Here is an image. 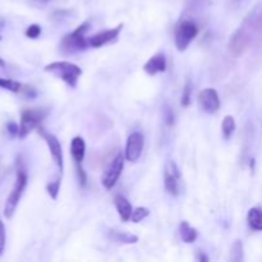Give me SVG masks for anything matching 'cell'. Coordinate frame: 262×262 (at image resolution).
Segmentation results:
<instances>
[{"mask_svg": "<svg viewBox=\"0 0 262 262\" xmlns=\"http://www.w3.org/2000/svg\"><path fill=\"white\" fill-rule=\"evenodd\" d=\"M43 69L45 72L53 73L54 76L60 78L72 89L77 86V82L82 76V69L71 61H54V63L48 64Z\"/></svg>", "mask_w": 262, "mask_h": 262, "instance_id": "1", "label": "cell"}, {"mask_svg": "<svg viewBox=\"0 0 262 262\" xmlns=\"http://www.w3.org/2000/svg\"><path fill=\"white\" fill-rule=\"evenodd\" d=\"M87 30H89V23H83V25L78 26L73 32L64 36L60 42L61 50L68 54L86 50L89 46V38L84 37V33Z\"/></svg>", "mask_w": 262, "mask_h": 262, "instance_id": "2", "label": "cell"}, {"mask_svg": "<svg viewBox=\"0 0 262 262\" xmlns=\"http://www.w3.org/2000/svg\"><path fill=\"white\" fill-rule=\"evenodd\" d=\"M49 112L43 107H31V109H25L20 115V124H19V135L18 137L23 140L27 137L35 128L40 125V123L48 117Z\"/></svg>", "mask_w": 262, "mask_h": 262, "instance_id": "3", "label": "cell"}, {"mask_svg": "<svg viewBox=\"0 0 262 262\" xmlns=\"http://www.w3.org/2000/svg\"><path fill=\"white\" fill-rule=\"evenodd\" d=\"M26 187H27V174H26L25 169L20 168L17 171V178H15L13 191L10 192L9 197H8L7 202H5L4 215L8 219H10L13 216V214H14L15 209H17L20 199H22V194L25 192Z\"/></svg>", "mask_w": 262, "mask_h": 262, "instance_id": "4", "label": "cell"}, {"mask_svg": "<svg viewBox=\"0 0 262 262\" xmlns=\"http://www.w3.org/2000/svg\"><path fill=\"white\" fill-rule=\"evenodd\" d=\"M199 35V27L192 20H182L176 28V46L179 51H184L189 43Z\"/></svg>", "mask_w": 262, "mask_h": 262, "instance_id": "5", "label": "cell"}, {"mask_svg": "<svg viewBox=\"0 0 262 262\" xmlns=\"http://www.w3.org/2000/svg\"><path fill=\"white\" fill-rule=\"evenodd\" d=\"M123 168H124V158H123L122 154H117L115 158L110 161V164L104 170V174L101 177L102 186L106 189H112L117 184V182L119 181Z\"/></svg>", "mask_w": 262, "mask_h": 262, "instance_id": "6", "label": "cell"}, {"mask_svg": "<svg viewBox=\"0 0 262 262\" xmlns=\"http://www.w3.org/2000/svg\"><path fill=\"white\" fill-rule=\"evenodd\" d=\"M181 171H179L178 165L174 163L173 160L166 161L165 170H164V184H165V189L168 191L169 194L173 197L179 194V184H181Z\"/></svg>", "mask_w": 262, "mask_h": 262, "instance_id": "7", "label": "cell"}, {"mask_svg": "<svg viewBox=\"0 0 262 262\" xmlns=\"http://www.w3.org/2000/svg\"><path fill=\"white\" fill-rule=\"evenodd\" d=\"M143 145H145V140H143L142 133L133 132L132 135H129L127 146H125V159L130 163H136L142 155Z\"/></svg>", "mask_w": 262, "mask_h": 262, "instance_id": "8", "label": "cell"}, {"mask_svg": "<svg viewBox=\"0 0 262 262\" xmlns=\"http://www.w3.org/2000/svg\"><path fill=\"white\" fill-rule=\"evenodd\" d=\"M248 46H250V35L243 28L235 30L232 37H230L229 43H228L230 54L234 56L243 55L245 51L248 49Z\"/></svg>", "mask_w": 262, "mask_h": 262, "instance_id": "9", "label": "cell"}, {"mask_svg": "<svg viewBox=\"0 0 262 262\" xmlns=\"http://www.w3.org/2000/svg\"><path fill=\"white\" fill-rule=\"evenodd\" d=\"M199 104L207 114H214L220 109V99L214 89H205L199 95Z\"/></svg>", "mask_w": 262, "mask_h": 262, "instance_id": "10", "label": "cell"}, {"mask_svg": "<svg viewBox=\"0 0 262 262\" xmlns=\"http://www.w3.org/2000/svg\"><path fill=\"white\" fill-rule=\"evenodd\" d=\"M123 30V25L117 26L115 28H112V30L102 31V32L96 33V35L91 36L89 38V45L92 46V48H102L104 45H107V43L113 42L118 38L119 36V32Z\"/></svg>", "mask_w": 262, "mask_h": 262, "instance_id": "11", "label": "cell"}, {"mask_svg": "<svg viewBox=\"0 0 262 262\" xmlns=\"http://www.w3.org/2000/svg\"><path fill=\"white\" fill-rule=\"evenodd\" d=\"M41 136H42V138L45 140V142L48 143L49 150H50V154H51V158H53L54 163L58 165L59 170H60L61 173L64 168V160H63V150H61L60 142H59V140L54 135H49V133L42 132V130H41Z\"/></svg>", "mask_w": 262, "mask_h": 262, "instance_id": "12", "label": "cell"}, {"mask_svg": "<svg viewBox=\"0 0 262 262\" xmlns=\"http://www.w3.org/2000/svg\"><path fill=\"white\" fill-rule=\"evenodd\" d=\"M143 71L148 76H155L158 73H164L166 71V59L163 53H158L151 56L143 66Z\"/></svg>", "mask_w": 262, "mask_h": 262, "instance_id": "13", "label": "cell"}, {"mask_svg": "<svg viewBox=\"0 0 262 262\" xmlns=\"http://www.w3.org/2000/svg\"><path fill=\"white\" fill-rule=\"evenodd\" d=\"M114 204H115V207H117V211L118 214H119L120 219H122L123 222H128V220L130 219V216H132V212H133L130 202L128 201L125 197L118 194V196H115L114 199Z\"/></svg>", "mask_w": 262, "mask_h": 262, "instance_id": "14", "label": "cell"}, {"mask_svg": "<svg viewBox=\"0 0 262 262\" xmlns=\"http://www.w3.org/2000/svg\"><path fill=\"white\" fill-rule=\"evenodd\" d=\"M71 154L76 164H81L83 161L84 154H86V143H84V140L81 136H77L72 140Z\"/></svg>", "mask_w": 262, "mask_h": 262, "instance_id": "15", "label": "cell"}, {"mask_svg": "<svg viewBox=\"0 0 262 262\" xmlns=\"http://www.w3.org/2000/svg\"><path fill=\"white\" fill-rule=\"evenodd\" d=\"M179 233H181V238L183 242L186 243H193L196 242L197 237H199V232L196 228L191 227L188 222H182L179 225Z\"/></svg>", "mask_w": 262, "mask_h": 262, "instance_id": "16", "label": "cell"}, {"mask_svg": "<svg viewBox=\"0 0 262 262\" xmlns=\"http://www.w3.org/2000/svg\"><path fill=\"white\" fill-rule=\"evenodd\" d=\"M247 220L250 227L256 232H262V210L258 207H252L248 211Z\"/></svg>", "mask_w": 262, "mask_h": 262, "instance_id": "17", "label": "cell"}, {"mask_svg": "<svg viewBox=\"0 0 262 262\" xmlns=\"http://www.w3.org/2000/svg\"><path fill=\"white\" fill-rule=\"evenodd\" d=\"M109 237L114 242L124 243V245H133V243H136L138 241V237H136V235L129 234V233L118 232V230H110Z\"/></svg>", "mask_w": 262, "mask_h": 262, "instance_id": "18", "label": "cell"}, {"mask_svg": "<svg viewBox=\"0 0 262 262\" xmlns=\"http://www.w3.org/2000/svg\"><path fill=\"white\" fill-rule=\"evenodd\" d=\"M222 130L225 140H229L233 136V133L235 132V120L232 115H227L224 118V120L222 123Z\"/></svg>", "mask_w": 262, "mask_h": 262, "instance_id": "19", "label": "cell"}, {"mask_svg": "<svg viewBox=\"0 0 262 262\" xmlns=\"http://www.w3.org/2000/svg\"><path fill=\"white\" fill-rule=\"evenodd\" d=\"M0 87L10 92H19L20 89H22V84L18 81H14V79L0 78Z\"/></svg>", "mask_w": 262, "mask_h": 262, "instance_id": "20", "label": "cell"}, {"mask_svg": "<svg viewBox=\"0 0 262 262\" xmlns=\"http://www.w3.org/2000/svg\"><path fill=\"white\" fill-rule=\"evenodd\" d=\"M230 260L235 262L243 261V245L241 241H237V242L233 245L232 253H230Z\"/></svg>", "mask_w": 262, "mask_h": 262, "instance_id": "21", "label": "cell"}, {"mask_svg": "<svg viewBox=\"0 0 262 262\" xmlns=\"http://www.w3.org/2000/svg\"><path fill=\"white\" fill-rule=\"evenodd\" d=\"M148 215H150L148 209H146V207H137V209L133 210L130 219H132L133 223H140L145 220Z\"/></svg>", "mask_w": 262, "mask_h": 262, "instance_id": "22", "label": "cell"}, {"mask_svg": "<svg viewBox=\"0 0 262 262\" xmlns=\"http://www.w3.org/2000/svg\"><path fill=\"white\" fill-rule=\"evenodd\" d=\"M191 95H192V83L189 79H187L186 84L183 87V94H182V105L188 106L191 104Z\"/></svg>", "mask_w": 262, "mask_h": 262, "instance_id": "23", "label": "cell"}, {"mask_svg": "<svg viewBox=\"0 0 262 262\" xmlns=\"http://www.w3.org/2000/svg\"><path fill=\"white\" fill-rule=\"evenodd\" d=\"M48 193L50 194V197L53 200H56L58 199V194H59V191H60V179L56 178L55 181L50 182V183L48 184Z\"/></svg>", "mask_w": 262, "mask_h": 262, "instance_id": "24", "label": "cell"}, {"mask_svg": "<svg viewBox=\"0 0 262 262\" xmlns=\"http://www.w3.org/2000/svg\"><path fill=\"white\" fill-rule=\"evenodd\" d=\"M251 19H252V26L256 30V32L262 37V9L260 12L256 13L255 17H251Z\"/></svg>", "mask_w": 262, "mask_h": 262, "instance_id": "25", "label": "cell"}, {"mask_svg": "<svg viewBox=\"0 0 262 262\" xmlns=\"http://www.w3.org/2000/svg\"><path fill=\"white\" fill-rule=\"evenodd\" d=\"M41 33V27L38 25H31L30 27L26 30V36L28 38H37Z\"/></svg>", "mask_w": 262, "mask_h": 262, "instance_id": "26", "label": "cell"}, {"mask_svg": "<svg viewBox=\"0 0 262 262\" xmlns=\"http://www.w3.org/2000/svg\"><path fill=\"white\" fill-rule=\"evenodd\" d=\"M5 238H7V235H5V227L4 224H3L2 220H0V256H2L3 252H4Z\"/></svg>", "mask_w": 262, "mask_h": 262, "instance_id": "27", "label": "cell"}, {"mask_svg": "<svg viewBox=\"0 0 262 262\" xmlns=\"http://www.w3.org/2000/svg\"><path fill=\"white\" fill-rule=\"evenodd\" d=\"M76 169H77V176H78V181L79 183H81V186H86L87 177H86V173H84L83 168L81 166V164H77Z\"/></svg>", "mask_w": 262, "mask_h": 262, "instance_id": "28", "label": "cell"}, {"mask_svg": "<svg viewBox=\"0 0 262 262\" xmlns=\"http://www.w3.org/2000/svg\"><path fill=\"white\" fill-rule=\"evenodd\" d=\"M165 122L168 125L174 124V114H173V112L169 109V107L165 110Z\"/></svg>", "mask_w": 262, "mask_h": 262, "instance_id": "29", "label": "cell"}, {"mask_svg": "<svg viewBox=\"0 0 262 262\" xmlns=\"http://www.w3.org/2000/svg\"><path fill=\"white\" fill-rule=\"evenodd\" d=\"M8 132L12 136H18L19 135V127L15 123H9L8 124Z\"/></svg>", "mask_w": 262, "mask_h": 262, "instance_id": "30", "label": "cell"}, {"mask_svg": "<svg viewBox=\"0 0 262 262\" xmlns=\"http://www.w3.org/2000/svg\"><path fill=\"white\" fill-rule=\"evenodd\" d=\"M199 260H200V261H209V258H207L205 255H201V256H200V257H199Z\"/></svg>", "mask_w": 262, "mask_h": 262, "instance_id": "31", "label": "cell"}, {"mask_svg": "<svg viewBox=\"0 0 262 262\" xmlns=\"http://www.w3.org/2000/svg\"><path fill=\"white\" fill-rule=\"evenodd\" d=\"M0 67H5V63H4V60H3L2 58H0Z\"/></svg>", "mask_w": 262, "mask_h": 262, "instance_id": "32", "label": "cell"}, {"mask_svg": "<svg viewBox=\"0 0 262 262\" xmlns=\"http://www.w3.org/2000/svg\"><path fill=\"white\" fill-rule=\"evenodd\" d=\"M235 2H241V0H235Z\"/></svg>", "mask_w": 262, "mask_h": 262, "instance_id": "33", "label": "cell"}, {"mask_svg": "<svg viewBox=\"0 0 262 262\" xmlns=\"http://www.w3.org/2000/svg\"><path fill=\"white\" fill-rule=\"evenodd\" d=\"M0 40H2V37H0Z\"/></svg>", "mask_w": 262, "mask_h": 262, "instance_id": "34", "label": "cell"}]
</instances>
